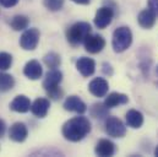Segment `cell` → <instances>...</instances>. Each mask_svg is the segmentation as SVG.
<instances>
[{"label":"cell","mask_w":158,"mask_h":157,"mask_svg":"<svg viewBox=\"0 0 158 157\" xmlns=\"http://www.w3.org/2000/svg\"><path fill=\"white\" fill-rule=\"evenodd\" d=\"M91 131V121L88 118L80 116L68 120L63 125V136L73 142L81 141L83 138H86Z\"/></svg>","instance_id":"cell-1"},{"label":"cell","mask_w":158,"mask_h":157,"mask_svg":"<svg viewBox=\"0 0 158 157\" xmlns=\"http://www.w3.org/2000/svg\"><path fill=\"white\" fill-rule=\"evenodd\" d=\"M61 80H63V74L58 69H52L50 71L47 73L45 78L43 81V87L50 98L60 100L63 97V91L59 87Z\"/></svg>","instance_id":"cell-2"},{"label":"cell","mask_w":158,"mask_h":157,"mask_svg":"<svg viewBox=\"0 0 158 157\" xmlns=\"http://www.w3.org/2000/svg\"><path fill=\"white\" fill-rule=\"evenodd\" d=\"M131 43H132V32L129 27L121 26L114 31L112 45H113V49L115 53L125 52L131 45Z\"/></svg>","instance_id":"cell-3"},{"label":"cell","mask_w":158,"mask_h":157,"mask_svg":"<svg viewBox=\"0 0 158 157\" xmlns=\"http://www.w3.org/2000/svg\"><path fill=\"white\" fill-rule=\"evenodd\" d=\"M91 33V25L87 22H76L66 32V38L70 44L77 45L83 43L85 38Z\"/></svg>","instance_id":"cell-4"},{"label":"cell","mask_w":158,"mask_h":157,"mask_svg":"<svg viewBox=\"0 0 158 157\" xmlns=\"http://www.w3.org/2000/svg\"><path fill=\"white\" fill-rule=\"evenodd\" d=\"M40 33L37 28H28L26 30L21 38H20V45L25 50H35L38 45Z\"/></svg>","instance_id":"cell-5"},{"label":"cell","mask_w":158,"mask_h":157,"mask_svg":"<svg viewBox=\"0 0 158 157\" xmlns=\"http://www.w3.org/2000/svg\"><path fill=\"white\" fill-rule=\"evenodd\" d=\"M106 133L112 138H123L126 134V126L119 118L109 117L106 120Z\"/></svg>","instance_id":"cell-6"},{"label":"cell","mask_w":158,"mask_h":157,"mask_svg":"<svg viewBox=\"0 0 158 157\" xmlns=\"http://www.w3.org/2000/svg\"><path fill=\"white\" fill-rule=\"evenodd\" d=\"M114 17V9H112L110 6H102L101 9H98V11L96 12L94 16V25L103 30L106 27H108L112 23V20Z\"/></svg>","instance_id":"cell-7"},{"label":"cell","mask_w":158,"mask_h":157,"mask_svg":"<svg viewBox=\"0 0 158 157\" xmlns=\"http://www.w3.org/2000/svg\"><path fill=\"white\" fill-rule=\"evenodd\" d=\"M83 45L88 53L97 54V53L102 52L103 48L106 47V40L99 35H91L89 33L83 40Z\"/></svg>","instance_id":"cell-8"},{"label":"cell","mask_w":158,"mask_h":157,"mask_svg":"<svg viewBox=\"0 0 158 157\" xmlns=\"http://www.w3.org/2000/svg\"><path fill=\"white\" fill-rule=\"evenodd\" d=\"M108 90H109L108 81L103 78H93L88 85V91L96 97H104L108 93Z\"/></svg>","instance_id":"cell-9"},{"label":"cell","mask_w":158,"mask_h":157,"mask_svg":"<svg viewBox=\"0 0 158 157\" xmlns=\"http://www.w3.org/2000/svg\"><path fill=\"white\" fill-rule=\"evenodd\" d=\"M64 109L69 112H75L77 114H83L87 111V106L77 96H69L64 102Z\"/></svg>","instance_id":"cell-10"},{"label":"cell","mask_w":158,"mask_h":157,"mask_svg":"<svg viewBox=\"0 0 158 157\" xmlns=\"http://www.w3.org/2000/svg\"><path fill=\"white\" fill-rule=\"evenodd\" d=\"M28 135V130H27V126L23 124V123H15L11 125L10 130H9V138L15 141V142H22L26 140Z\"/></svg>","instance_id":"cell-11"},{"label":"cell","mask_w":158,"mask_h":157,"mask_svg":"<svg viewBox=\"0 0 158 157\" xmlns=\"http://www.w3.org/2000/svg\"><path fill=\"white\" fill-rule=\"evenodd\" d=\"M76 69L79 70V73L82 76L88 78V76L93 75L96 71V62L91 58L82 57L76 62Z\"/></svg>","instance_id":"cell-12"},{"label":"cell","mask_w":158,"mask_h":157,"mask_svg":"<svg viewBox=\"0 0 158 157\" xmlns=\"http://www.w3.org/2000/svg\"><path fill=\"white\" fill-rule=\"evenodd\" d=\"M156 20H157V15L151 10V9H145L142 10L139 16H137V21H139V25L142 27V28H146V30H150L155 26L156 23Z\"/></svg>","instance_id":"cell-13"},{"label":"cell","mask_w":158,"mask_h":157,"mask_svg":"<svg viewBox=\"0 0 158 157\" xmlns=\"http://www.w3.org/2000/svg\"><path fill=\"white\" fill-rule=\"evenodd\" d=\"M10 109L14 112H17V113H26L31 109V101L28 97H26L23 95L16 96L12 100V102L10 103Z\"/></svg>","instance_id":"cell-14"},{"label":"cell","mask_w":158,"mask_h":157,"mask_svg":"<svg viewBox=\"0 0 158 157\" xmlns=\"http://www.w3.org/2000/svg\"><path fill=\"white\" fill-rule=\"evenodd\" d=\"M94 152H96L97 156H101V157L113 156L114 152H115V145H114V142H112L108 139H102L96 145Z\"/></svg>","instance_id":"cell-15"},{"label":"cell","mask_w":158,"mask_h":157,"mask_svg":"<svg viewBox=\"0 0 158 157\" xmlns=\"http://www.w3.org/2000/svg\"><path fill=\"white\" fill-rule=\"evenodd\" d=\"M23 74H25V76H27L30 80H38L40 78H42L43 68L40 64V62L30 60L25 65V68H23Z\"/></svg>","instance_id":"cell-16"},{"label":"cell","mask_w":158,"mask_h":157,"mask_svg":"<svg viewBox=\"0 0 158 157\" xmlns=\"http://www.w3.org/2000/svg\"><path fill=\"white\" fill-rule=\"evenodd\" d=\"M50 103L49 100L47 98H37L32 104H31V112L33 113V116L37 118H44L48 114Z\"/></svg>","instance_id":"cell-17"},{"label":"cell","mask_w":158,"mask_h":157,"mask_svg":"<svg viewBox=\"0 0 158 157\" xmlns=\"http://www.w3.org/2000/svg\"><path fill=\"white\" fill-rule=\"evenodd\" d=\"M129 102V97L124 93H119V92H112L104 101V106L109 109V108H114L121 104H126Z\"/></svg>","instance_id":"cell-18"},{"label":"cell","mask_w":158,"mask_h":157,"mask_svg":"<svg viewBox=\"0 0 158 157\" xmlns=\"http://www.w3.org/2000/svg\"><path fill=\"white\" fill-rule=\"evenodd\" d=\"M125 119H126L127 126H130L132 129H139L143 124V116H142V113L136 111V109H130L126 113Z\"/></svg>","instance_id":"cell-19"},{"label":"cell","mask_w":158,"mask_h":157,"mask_svg":"<svg viewBox=\"0 0 158 157\" xmlns=\"http://www.w3.org/2000/svg\"><path fill=\"white\" fill-rule=\"evenodd\" d=\"M28 23H30V19L27 16H23V15H16L12 17L10 25L11 27L15 30V31H22V30H26L28 27Z\"/></svg>","instance_id":"cell-20"},{"label":"cell","mask_w":158,"mask_h":157,"mask_svg":"<svg viewBox=\"0 0 158 157\" xmlns=\"http://www.w3.org/2000/svg\"><path fill=\"white\" fill-rule=\"evenodd\" d=\"M15 86V80L6 73H0V92H7Z\"/></svg>","instance_id":"cell-21"},{"label":"cell","mask_w":158,"mask_h":157,"mask_svg":"<svg viewBox=\"0 0 158 157\" xmlns=\"http://www.w3.org/2000/svg\"><path fill=\"white\" fill-rule=\"evenodd\" d=\"M44 63H45V65L49 69H56L61 64V59H60V55L59 54L52 52V53H48L44 57Z\"/></svg>","instance_id":"cell-22"},{"label":"cell","mask_w":158,"mask_h":157,"mask_svg":"<svg viewBox=\"0 0 158 157\" xmlns=\"http://www.w3.org/2000/svg\"><path fill=\"white\" fill-rule=\"evenodd\" d=\"M65 0H44L43 4L49 11H59L64 6Z\"/></svg>","instance_id":"cell-23"},{"label":"cell","mask_w":158,"mask_h":157,"mask_svg":"<svg viewBox=\"0 0 158 157\" xmlns=\"http://www.w3.org/2000/svg\"><path fill=\"white\" fill-rule=\"evenodd\" d=\"M12 64V57L9 53H0V70H7L10 69Z\"/></svg>","instance_id":"cell-24"},{"label":"cell","mask_w":158,"mask_h":157,"mask_svg":"<svg viewBox=\"0 0 158 157\" xmlns=\"http://www.w3.org/2000/svg\"><path fill=\"white\" fill-rule=\"evenodd\" d=\"M108 108L106 106H102V104H93L92 109H91V113L94 118H103L106 116V111Z\"/></svg>","instance_id":"cell-25"},{"label":"cell","mask_w":158,"mask_h":157,"mask_svg":"<svg viewBox=\"0 0 158 157\" xmlns=\"http://www.w3.org/2000/svg\"><path fill=\"white\" fill-rule=\"evenodd\" d=\"M19 2V0H0V5L4 7H12Z\"/></svg>","instance_id":"cell-26"},{"label":"cell","mask_w":158,"mask_h":157,"mask_svg":"<svg viewBox=\"0 0 158 157\" xmlns=\"http://www.w3.org/2000/svg\"><path fill=\"white\" fill-rule=\"evenodd\" d=\"M148 9H151L158 16V0H148Z\"/></svg>","instance_id":"cell-27"},{"label":"cell","mask_w":158,"mask_h":157,"mask_svg":"<svg viewBox=\"0 0 158 157\" xmlns=\"http://www.w3.org/2000/svg\"><path fill=\"white\" fill-rule=\"evenodd\" d=\"M5 130H6V125H5V121L2 119H0V138L4 136L5 134Z\"/></svg>","instance_id":"cell-28"},{"label":"cell","mask_w":158,"mask_h":157,"mask_svg":"<svg viewBox=\"0 0 158 157\" xmlns=\"http://www.w3.org/2000/svg\"><path fill=\"white\" fill-rule=\"evenodd\" d=\"M71 1H74L76 4H81V5H87V4H89L91 0H71Z\"/></svg>","instance_id":"cell-29"},{"label":"cell","mask_w":158,"mask_h":157,"mask_svg":"<svg viewBox=\"0 0 158 157\" xmlns=\"http://www.w3.org/2000/svg\"><path fill=\"white\" fill-rule=\"evenodd\" d=\"M155 156H157V157H158V146L156 147V150H155Z\"/></svg>","instance_id":"cell-30"},{"label":"cell","mask_w":158,"mask_h":157,"mask_svg":"<svg viewBox=\"0 0 158 157\" xmlns=\"http://www.w3.org/2000/svg\"><path fill=\"white\" fill-rule=\"evenodd\" d=\"M156 71H157V75H158V66H157V69H156Z\"/></svg>","instance_id":"cell-31"}]
</instances>
